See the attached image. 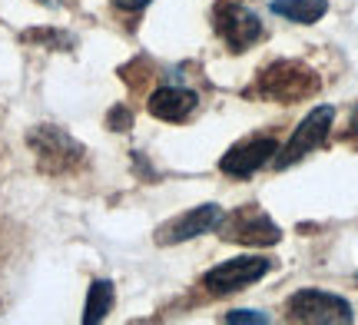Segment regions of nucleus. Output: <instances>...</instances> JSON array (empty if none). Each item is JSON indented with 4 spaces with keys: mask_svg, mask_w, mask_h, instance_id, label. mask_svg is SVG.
<instances>
[{
    "mask_svg": "<svg viewBox=\"0 0 358 325\" xmlns=\"http://www.w3.org/2000/svg\"><path fill=\"white\" fill-rule=\"evenodd\" d=\"M256 90L259 96H266L272 103H299L322 90V80L312 66L299 64V60H279L262 73Z\"/></svg>",
    "mask_w": 358,
    "mask_h": 325,
    "instance_id": "obj_1",
    "label": "nucleus"
},
{
    "mask_svg": "<svg viewBox=\"0 0 358 325\" xmlns=\"http://www.w3.org/2000/svg\"><path fill=\"white\" fill-rule=\"evenodd\" d=\"M27 146L34 150L37 166L43 173H70L83 159V146L70 133H64L60 127H50V123H40L27 133Z\"/></svg>",
    "mask_w": 358,
    "mask_h": 325,
    "instance_id": "obj_2",
    "label": "nucleus"
},
{
    "mask_svg": "<svg viewBox=\"0 0 358 325\" xmlns=\"http://www.w3.org/2000/svg\"><path fill=\"white\" fill-rule=\"evenodd\" d=\"M216 229L222 239L239 243V246H275L282 239V229L259 206H239V209H232L229 216L222 212Z\"/></svg>",
    "mask_w": 358,
    "mask_h": 325,
    "instance_id": "obj_3",
    "label": "nucleus"
},
{
    "mask_svg": "<svg viewBox=\"0 0 358 325\" xmlns=\"http://www.w3.org/2000/svg\"><path fill=\"white\" fill-rule=\"evenodd\" d=\"M289 319L308 325H348L355 315H352V305L342 296L319 292V289H302L289 299Z\"/></svg>",
    "mask_w": 358,
    "mask_h": 325,
    "instance_id": "obj_4",
    "label": "nucleus"
},
{
    "mask_svg": "<svg viewBox=\"0 0 358 325\" xmlns=\"http://www.w3.org/2000/svg\"><path fill=\"white\" fill-rule=\"evenodd\" d=\"M213 24H216L219 37L229 43L232 53H245L262 37V20L236 0H219L213 7Z\"/></svg>",
    "mask_w": 358,
    "mask_h": 325,
    "instance_id": "obj_5",
    "label": "nucleus"
},
{
    "mask_svg": "<svg viewBox=\"0 0 358 325\" xmlns=\"http://www.w3.org/2000/svg\"><path fill=\"white\" fill-rule=\"evenodd\" d=\"M335 127V110L332 106H315L312 113H308L299 127H295L292 140L285 143V150L282 153H275V166H292V163H299L302 157H308L312 150H319L325 140H329V133H332Z\"/></svg>",
    "mask_w": 358,
    "mask_h": 325,
    "instance_id": "obj_6",
    "label": "nucleus"
},
{
    "mask_svg": "<svg viewBox=\"0 0 358 325\" xmlns=\"http://www.w3.org/2000/svg\"><path fill=\"white\" fill-rule=\"evenodd\" d=\"M266 273H268V259H262V256H239V259H226L213 266L206 273L203 286L213 296H226V292H239V289L259 282Z\"/></svg>",
    "mask_w": 358,
    "mask_h": 325,
    "instance_id": "obj_7",
    "label": "nucleus"
},
{
    "mask_svg": "<svg viewBox=\"0 0 358 325\" xmlns=\"http://www.w3.org/2000/svg\"><path fill=\"white\" fill-rule=\"evenodd\" d=\"M222 219V209L216 203H203V206L189 209V212H182L176 219H169L166 226H159V233H156V243L159 246H173V243H189L196 236L209 233V229H216V222Z\"/></svg>",
    "mask_w": 358,
    "mask_h": 325,
    "instance_id": "obj_8",
    "label": "nucleus"
},
{
    "mask_svg": "<svg viewBox=\"0 0 358 325\" xmlns=\"http://www.w3.org/2000/svg\"><path fill=\"white\" fill-rule=\"evenodd\" d=\"M275 153H279V143L272 136H256V140H245L236 150H229L226 157L219 159V169L229 173V176H249L259 166H266Z\"/></svg>",
    "mask_w": 358,
    "mask_h": 325,
    "instance_id": "obj_9",
    "label": "nucleus"
},
{
    "mask_svg": "<svg viewBox=\"0 0 358 325\" xmlns=\"http://www.w3.org/2000/svg\"><path fill=\"white\" fill-rule=\"evenodd\" d=\"M199 103V96L192 90H182V87H163L150 96V113L156 120H166V123H182V120L192 117V110Z\"/></svg>",
    "mask_w": 358,
    "mask_h": 325,
    "instance_id": "obj_10",
    "label": "nucleus"
},
{
    "mask_svg": "<svg viewBox=\"0 0 358 325\" xmlns=\"http://www.w3.org/2000/svg\"><path fill=\"white\" fill-rule=\"evenodd\" d=\"M329 10V0H272V13L292 24H315Z\"/></svg>",
    "mask_w": 358,
    "mask_h": 325,
    "instance_id": "obj_11",
    "label": "nucleus"
},
{
    "mask_svg": "<svg viewBox=\"0 0 358 325\" xmlns=\"http://www.w3.org/2000/svg\"><path fill=\"white\" fill-rule=\"evenodd\" d=\"M113 299H116L113 282H106V279H96V282L90 286V292H87V309H83V322H87V325L103 322V319H106V312L113 309Z\"/></svg>",
    "mask_w": 358,
    "mask_h": 325,
    "instance_id": "obj_12",
    "label": "nucleus"
},
{
    "mask_svg": "<svg viewBox=\"0 0 358 325\" xmlns=\"http://www.w3.org/2000/svg\"><path fill=\"white\" fill-rule=\"evenodd\" d=\"M229 325H266L268 315L266 312H252V309H239V312H229L226 315Z\"/></svg>",
    "mask_w": 358,
    "mask_h": 325,
    "instance_id": "obj_13",
    "label": "nucleus"
},
{
    "mask_svg": "<svg viewBox=\"0 0 358 325\" xmlns=\"http://www.w3.org/2000/svg\"><path fill=\"white\" fill-rule=\"evenodd\" d=\"M129 127H133V117H129L127 110L116 106L113 113H110V130H129Z\"/></svg>",
    "mask_w": 358,
    "mask_h": 325,
    "instance_id": "obj_14",
    "label": "nucleus"
},
{
    "mask_svg": "<svg viewBox=\"0 0 358 325\" xmlns=\"http://www.w3.org/2000/svg\"><path fill=\"white\" fill-rule=\"evenodd\" d=\"M150 3H153V0H113L116 10H129V13L143 10V7H150Z\"/></svg>",
    "mask_w": 358,
    "mask_h": 325,
    "instance_id": "obj_15",
    "label": "nucleus"
},
{
    "mask_svg": "<svg viewBox=\"0 0 358 325\" xmlns=\"http://www.w3.org/2000/svg\"><path fill=\"white\" fill-rule=\"evenodd\" d=\"M348 133H358V103L352 110V120H348Z\"/></svg>",
    "mask_w": 358,
    "mask_h": 325,
    "instance_id": "obj_16",
    "label": "nucleus"
},
{
    "mask_svg": "<svg viewBox=\"0 0 358 325\" xmlns=\"http://www.w3.org/2000/svg\"><path fill=\"white\" fill-rule=\"evenodd\" d=\"M37 3H43V7H60L64 0H37Z\"/></svg>",
    "mask_w": 358,
    "mask_h": 325,
    "instance_id": "obj_17",
    "label": "nucleus"
}]
</instances>
